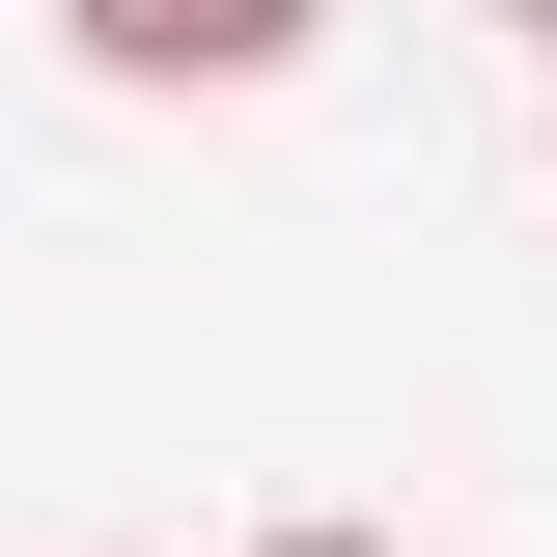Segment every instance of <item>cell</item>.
I'll list each match as a JSON object with an SVG mask.
<instances>
[{
	"label": "cell",
	"instance_id": "6da1fadb",
	"mask_svg": "<svg viewBox=\"0 0 557 557\" xmlns=\"http://www.w3.org/2000/svg\"><path fill=\"white\" fill-rule=\"evenodd\" d=\"M57 57L139 84V112H251V84L335 57V0H57Z\"/></svg>",
	"mask_w": 557,
	"mask_h": 557
},
{
	"label": "cell",
	"instance_id": "7a4b0ae2",
	"mask_svg": "<svg viewBox=\"0 0 557 557\" xmlns=\"http://www.w3.org/2000/svg\"><path fill=\"white\" fill-rule=\"evenodd\" d=\"M251 557H418V530H362V502H278V530H251Z\"/></svg>",
	"mask_w": 557,
	"mask_h": 557
},
{
	"label": "cell",
	"instance_id": "3957f363",
	"mask_svg": "<svg viewBox=\"0 0 557 557\" xmlns=\"http://www.w3.org/2000/svg\"><path fill=\"white\" fill-rule=\"evenodd\" d=\"M502 28H530V84H557V0H502Z\"/></svg>",
	"mask_w": 557,
	"mask_h": 557
},
{
	"label": "cell",
	"instance_id": "277c9868",
	"mask_svg": "<svg viewBox=\"0 0 557 557\" xmlns=\"http://www.w3.org/2000/svg\"><path fill=\"white\" fill-rule=\"evenodd\" d=\"M530 168H557V84H530Z\"/></svg>",
	"mask_w": 557,
	"mask_h": 557
}]
</instances>
